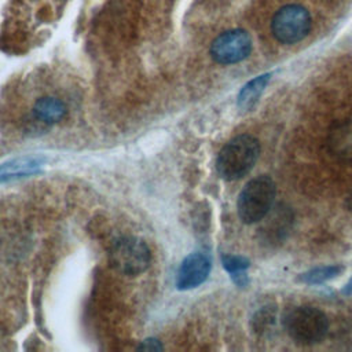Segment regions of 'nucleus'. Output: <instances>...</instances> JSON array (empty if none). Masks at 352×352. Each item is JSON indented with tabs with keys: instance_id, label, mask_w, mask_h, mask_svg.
<instances>
[{
	"instance_id": "1",
	"label": "nucleus",
	"mask_w": 352,
	"mask_h": 352,
	"mask_svg": "<svg viewBox=\"0 0 352 352\" xmlns=\"http://www.w3.org/2000/svg\"><path fill=\"white\" fill-rule=\"evenodd\" d=\"M260 155V143L250 135L231 139L219 153L216 168L226 180H238L246 176Z\"/></svg>"
},
{
	"instance_id": "2",
	"label": "nucleus",
	"mask_w": 352,
	"mask_h": 352,
	"mask_svg": "<svg viewBox=\"0 0 352 352\" xmlns=\"http://www.w3.org/2000/svg\"><path fill=\"white\" fill-rule=\"evenodd\" d=\"M282 324L289 337L297 344L314 345L327 336L329 319L318 308L309 305L293 307L285 312Z\"/></svg>"
},
{
	"instance_id": "3",
	"label": "nucleus",
	"mask_w": 352,
	"mask_h": 352,
	"mask_svg": "<svg viewBox=\"0 0 352 352\" xmlns=\"http://www.w3.org/2000/svg\"><path fill=\"white\" fill-rule=\"evenodd\" d=\"M276 195V187L270 176H257L252 179L241 191L238 197V216L246 223L252 224L264 219L271 210Z\"/></svg>"
},
{
	"instance_id": "4",
	"label": "nucleus",
	"mask_w": 352,
	"mask_h": 352,
	"mask_svg": "<svg viewBox=\"0 0 352 352\" xmlns=\"http://www.w3.org/2000/svg\"><path fill=\"white\" fill-rule=\"evenodd\" d=\"M311 25L309 11L301 4L290 3L278 8L272 15L271 32L276 41L292 45L308 36Z\"/></svg>"
},
{
	"instance_id": "5",
	"label": "nucleus",
	"mask_w": 352,
	"mask_h": 352,
	"mask_svg": "<svg viewBox=\"0 0 352 352\" xmlns=\"http://www.w3.org/2000/svg\"><path fill=\"white\" fill-rule=\"evenodd\" d=\"M111 267L126 276H136L150 265V250L147 245L135 236L117 239L109 253Z\"/></svg>"
},
{
	"instance_id": "6",
	"label": "nucleus",
	"mask_w": 352,
	"mask_h": 352,
	"mask_svg": "<svg viewBox=\"0 0 352 352\" xmlns=\"http://www.w3.org/2000/svg\"><path fill=\"white\" fill-rule=\"evenodd\" d=\"M253 48L250 34L243 29L220 33L210 44V56L220 65H234L246 59Z\"/></svg>"
},
{
	"instance_id": "7",
	"label": "nucleus",
	"mask_w": 352,
	"mask_h": 352,
	"mask_svg": "<svg viewBox=\"0 0 352 352\" xmlns=\"http://www.w3.org/2000/svg\"><path fill=\"white\" fill-rule=\"evenodd\" d=\"M210 258L202 252L188 254L180 264L176 276V286L182 290L192 289L204 283L210 272Z\"/></svg>"
},
{
	"instance_id": "8",
	"label": "nucleus",
	"mask_w": 352,
	"mask_h": 352,
	"mask_svg": "<svg viewBox=\"0 0 352 352\" xmlns=\"http://www.w3.org/2000/svg\"><path fill=\"white\" fill-rule=\"evenodd\" d=\"M327 148L338 161L352 164V118L338 120L329 128Z\"/></svg>"
},
{
	"instance_id": "9",
	"label": "nucleus",
	"mask_w": 352,
	"mask_h": 352,
	"mask_svg": "<svg viewBox=\"0 0 352 352\" xmlns=\"http://www.w3.org/2000/svg\"><path fill=\"white\" fill-rule=\"evenodd\" d=\"M292 221L293 214L289 208L283 205H279L274 209L271 208V210L264 216V223L260 228L263 241H268L271 243L282 241L290 230Z\"/></svg>"
},
{
	"instance_id": "10",
	"label": "nucleus",
	"mask_w": 352,
	"mask_h": 352,
	"mask_svg": "<svg viewBox=\"0 0 352 352\" xmlns=\"http://www.w3.org/2000/svg\"><path fill=\"white\" fill-rule=\"evenodd\" d=\"M43 164L44 158L41 155H22L12 158L0 165V182L36 173Z\"/></svg>"
},
{
	"instance_id": "11",
	"label": "nucleus",
	"mask_w": 352,
	"mask_h": 352,
	"mask_svg": "<svg viewBox=\"0 0 352 352\" xmlns=\"http://www.w3.org/2000/svg\"><path fill=\"white\" fill-rule=\"evenodd\" d=\"M34 117L44 124H54L60 121L66 114V106L60 99L52 96L40 98L33 107Z\"/></svg>"
},
{
	"instance_id": "12",
	"label": "nucleus",
	"mask_w": 352,
	"mask_h": 352,
	"mask_svg": "<svg viewBox=\"0 0 352 352\" xmlns=\"http://www.w3.org/2000/svg\"><path fill=\"white\" fill-rule=\"evenodd\" d=\"M270 78H271V73H265V74L257 76L256 78L248 81L238 94V98H236L238 107L243 111L250 110L257 103V100L261 96L263 91L265 89Z\"/></svg>"
},
{
	"instance_id": "13",
	"label": "nucleus",
	"mask_w": 352,
	"mask_h": 352,
	"mask_svg": "<svg viewBox=\"0 0 352 352\" xmlns=\"http://www.w3.org/2000/svg\"><path fill=\"white\" fill-rule=\"evenodd\" d=\"M223 267L228 271L235 285L239 287H245L249 283V278L246 270L249 268L250 263L243 256H234V254H223L221 256Z\"/></svg>"
},
{
	"instance_id": "14",
	"label": "nucleus",
	"mask_w": 352,
	"mask_h": 352,
	"mask_svg": "<svg viewBox=\"0 0 352 352\" xmlns=\"http://www.w3.org/2000/svg\"><path fill=\"white\" fill-rule=\"evenodd\" d=\"M344 271V267L340 264H333V265H323V267H316L312 268L298 276V280L307 285H320L327 280H331L337 278L341 272Z\"/></svg>"
},
{
	"instance_id": "15",
	"label": "nucleus",
	"mask_w": 352,
	"mask_h": 352,
	"mask_svg": "<svg viewBox=\"0 0 352 352\" xmlns=\"http://www.w3.org/2000/svg\"><path fill=\"white\" fill-rule=\"evenodd\" d=\"M275 312L274 307H263L253 318V327L256 331H263L267 330L275 319Z\"/></svg>"
},
{
	"instance_id": "16",
	"label": "nucleus",
	"mask_w": 352,
	"mask_h": 352,
	"mask_svg": "<svg viewBox=\"0 0 352 352\" xmlns=\"http://www.w3.org/2000/svg\"><path fill=\"white\" fill-rule=\"evenodd\" d=\"M139 349H143V351H160L162 349L160 341H157L155 338H148V340H144L140 345H139Z\"/></svg>"
},
{
	"instance_id": "17",
	"label": "nucleus",
	"mask_w": 352,
	"mask_h": 352,
	"mask_svg": "<svg viewBox=\"0 0 352 352\" xmlns=\"http://www.w3.org/2000/svg\"><path fill=\"white\" fill-rule=\"evenodd\" d=\"M342 294H345V296H351L352 294V278L349 279V282L342 289Z\"/></svg>"
},
{
	"instance_id": "18",
	"label": "nucleus",
	"mask_w": 352,
	"mask_h": 352,
	"mask_svg": "<svg viewBox=\"0 0 352 352\" xmlns=\"http://www.w3.org/2000/svg\"><path fill=\"white\" fill-rule=\"evenodd\" d=\"M346 208H348V210L352 213V191H351L349 195L346 197Z\"/></svg>"
}]
</instances>
